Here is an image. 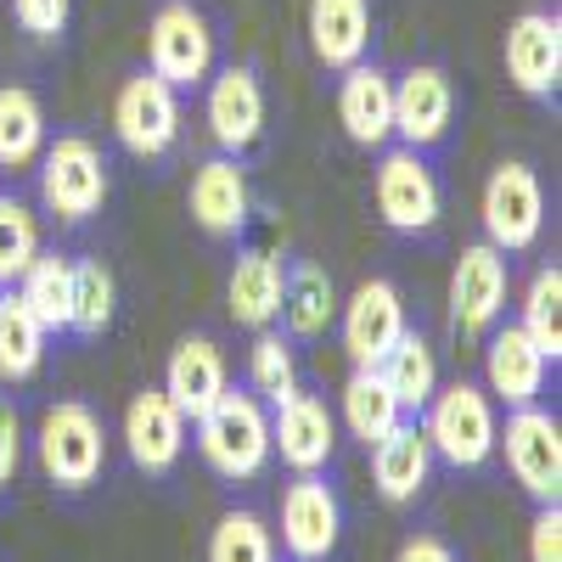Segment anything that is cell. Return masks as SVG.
Here are the masks:
<instances>
[{"instance_id": "obj_1", "label": "cell", "mask_w": 562, "mask_h": 562, "mask_svg": "<svg viewBox=\"0 0 562 562\" xmlns=\"http://www.w3.org/2000/svg\"><path fill=\"white\" fill-rule=\"evenodd\" d=\"M34 198L40 214L57 220L63 231L97 225L113 198V153L90 130H57L34 164Z\"/></svg>"}, {"instance_id": "obj_2", "label": "cell", "mask_w": 562, "mask_h": 562, "mask_svg": "<svg viewBox=\"0 0 562 562\" xmlns=\"http://www.w3.org/2000/svg\"><path fill=\"white\" fill-rule=\"evenodd\" d=\"M108 416L90 405V400H52L34 428V461H40V479L52 484V495L79 501L90 490H102L108 479Z\"/></svg>"}, {"instance_id": "obj_3", "label": "cell", "mask_w": 562, "mask_h": 562, "mask_svg": "<svg viewBox=\"0 0 562 562\" xmlns=\"http://www.w3.org/2000/svg\"><path fill=\"white\" fill-rule=\"evenodd\" d=\"M192 445H198V461L220 484H254L265 479V467L276 461L270 456V405L254 400L243 383H231L198 422H192Z\"/></svg>"}, {"instance_id": "obj_4", "label": "cell", "mask_w": 562, "mask_h": 562, "mask_svg": "<svg viewBox=\"0 0 562 562\" xmlns=\"http://www.w3.org/2000/svg\"><path fill=\"white\" fill-rule=\"evenodd\" d=\"M371 209H378L383 231L400 243H439L445 231V175L439 158H422L400 140L378 153V169H371Z\"/></svg>"}, {"instance_id": "obj_5", "label": "cell", "mask_w": 562, "mask_h": 562, "mask_svg": "<svg viewBox=\"0 0 562 562\" xmlns=\"http://www.w3.org/2000/svg\"><path fill=\"white\" fill-rule=\"evenodd\" d=\"M220 63H225V23L203 0H158L147 18V68L180 97H198Z\"/></svg>"}, {"instance_id": "obj_6", "label": "cell", "mask_w": 562, "mask_h": 562, "mask_svg": "<svg viewBox=\"0 0 562 562\" xmlns=\"http://www.w3.org/2000/svg\"><path fill=\"white\" fill-rule=\"evenodd\" d=\"M422 434L434 445V461L450 473H484L495 461V434H501V411L473 378H450L434 389V400L422 405Z\"/></svg>"}, {"instance_id": "obj_7", "label": "cell", "mask_w": 562, "mask_h": 562, "mask_svg": "<svg viewBox=\"0 0 562 562\" xmlns=\"http://www.w3.org/2000/svg\"><path fill=\"white\" fill-rule=\"evenodd\" d=\"M461 135V85L439 57L394 68V140L422 158H450Z\"/></svg>"}, {"instance_id": "obj_8", "label": "cell", "mask_w": 562, "mask_h": 562, "mask_svg": "<svg viewBox=\"0 0 562 562\" xmlns=\"http://www.w3.org/2000/svg\"><path fill=\"white\" fill-rule=\"evenodd\" d=\"M349 535V501L338 490V467L326 473H293L276 506V551L281 562H338Z\"/></svg>"}, {"instance_id": "obj_9", "label": "cell", "mask_w": 562, "mask_h": 562, "mask_svg": "<svg viewBox=\"0 0 562 562\" xmlns=\"http://www.w3.org/2000/svg\"><path fill=\"white\" fill-rule=\"evenodd\" d=\"M186 135V97L169 90L147 63H135L113 90V140L135 164H169Z\"/></svg>"}, {"instance_id": "obj_10", "label": "cell", "mask_w": 562, "mask_h": 562, "mask_svg": "<svg viewBox=\"0 0 562 562\" xmlns=\"http://www.w3.org/2000/svg\"><path fill=\"white\" fill-rule=\"evenodd\" d=\"M203 97V124H209V140L214 153L225 158H254L259 140H265V124H270V97H265V68L254 57H231L209 74V85L198 90Z\"/></svg>"}, {"instance_id": "obj_11", "label": "cell", "mask_w": 562, "mask_h": 562, "mask_svg": "<svg viewBox=\"0 0 562 562\" xmlns=\"http://www.w3.org/2000/svg\"><path fill=\"white\" fill-rule=\"evenodd\" d=\"M484 243H495L506 259H524L546 237V180L529 158H501L479 198Z\"/></svg>"}, {"instance_id": "obj_12", "label": "cell", "mask_w": 562, "mask_h": 562, "mask_svg": "<svg viewBox=\"0 0 562 562\" xmlns=\"http://www.w3.org/2000/svg\"><path fill=\"white\" fill-rule=\"evenodd\" d=\"M506 299H512V259L495 243H467L450 265V288H445V310H450V333L461 344H484L495 326L506 321Z\"/></svg>"}, {"instance_id": "obj_13", "label": "cell", "mask_w": 562, "mask_h": 562, "mask_svg": "<svg viewBox=\"0 0 562 562\" xmlns=\"http://www.w3.org/2000/svg\"><path fill=\"white\" fill-rule=\"evenodd\" d=\"M506 79L540 113L562 108V7H524L501 34Z\"/></svg>"}, {"instance_id": "obj_14", "label": "cell", "mask_w": 562, "mask_h": 562, "mask_svg": "<svg viewBox=\"0 0 562 562\" xmlns=\"http://www.w3.org/2000/svg\"><path fill=\"white\" fill-rule=\"evenodd\" d=\"M495 456L506 461L512 484L535 506L562 501V416L546 400L524 405V411H506L501 434H495Z\"/></svg>"}, {"instance_id": "obj_15", "label": "cell", "mask_w": 562, "mask_h": 562, "mask_svg": "<svg viewBox=\"0 0 562 562\" xmlns=\"http://www.w3.org/2000/svg\"><path fill=\"white\" fill-rule=\"evenodd\" d=\"M254 180H248V164L243 158H225V153H209L198 158L192 180H186V214L203 231L209 243H248V225H254Z\"/></svg>"}, {"instance_id": "obj_16", "label": "cell", "mask_w": 562, "mask_h": 562, "mask_svg": "<svg viewBox=\"0 0 562 562\" xmlns=\"http://www.w3.org/2000/svg\"><path fill=\"white\" fill-rule=\"evenodd\" d=\"M338 411L326 405L321 389L299 383L281 405H270V456L288 467V473H326L338 467Z\"/></svg>"}, {"instance_id": "obj_17", "label": "cell", "mask_w": 562, "mask_h": 562, "mask_svg": "<svg viewBox=\"0 0 562 562\" xmlns=\"http://www.w3.org/2000/svg\"><path fill=\"white\" fill-rule=\"evenodd\" d=\"M124 456L135 473L147 479H175L180 461H186V445H192V422L180 416V405L153 383V389H135L130 405H124Z\"/></svg>"}, {"instance_id": "obj_18", "label": "cell", "mask_w": 562, "mask_h": 562, "mask_svg": "<svg viewBox=\"0 0 562 562\" xmlns=\"http://www.w3.org/2000/svg\"><path fill=\"white\" fill-rule=\"evenodd\" d=\"M333 326H338V344H344L349 366H378V360L394 349V338L411 326L400 281L366 276L349 299H338V321H333Z\"/></svg>"}, {"instance_id": "obj_19", "label": "cell", "mask_w": 562, "mask_h": 562, "mask_svg": "<svg viewBox=\"0 0 562 562\" xmlns=\"http://www.w3.org/2000/svg\"><path fill=\"white\" fill-rule=\"evenodd\" d=\"M551 383H557V366L535 349V338L518 321H501L484 338V394L495 400V411L540 405Z\"/></svg>"}, {"instance_id": "obj_20", "label": "cell", "mask_w": 562, "mask_h": 562, "mask_svg": "<svg viewBox=\"0 0 562 562\" xmlns=\"http://www.w3.org/2000/svg\"><path fill=\"white\" fill-rule=\"evenodd\" d=\"M333 108H338V124L349 135V147L383 153L394 140V68L366 57V63L333 74Z\"/></svg>"}, {"instance_id": "obj_21", "label": "cell", "mask_w": 562, "mask_h": 562, "mask_svg": "<svg viewBox=\"0 0 562 562\" xmlns=\"http://www.w3.org/2000/svg\"><path fill=\"white\" fill-rule=\"evenodd\" d=\"M310 57L326 74H344L378 57V0H310L304 7Z\"/></svg>"}, {"instance_id": "obj_22", "label": "cell", "mask_w": 562, "mask_h": 562, "mask_svg": "<svg viewBox=\"0 0 562 562\" xmlns=\"http://www.w3.org/2000/svg\"><path fill=\"white\" fill-rule=\"evenodd\" d=\"M366 456H371V490H378L383 506L405 512V506H416V501H428L439 461H434V445H428V434H422L416 416H405L400 428L383 434Z\"/></svg>"}, {"instance_id": "obj_23", "label": "cell", "mask_w": 562, "mask_h": 562, "mask_svg": "<svg viewBox=\"0 0 562 562\" xmlns=\"http://www.w3.org/2000/svg\"><path fill=\"white\" fill-rule=\"evenodd\" d=\"M333 321H338L333 270L315 265L310 254H281V315H276V326L299 349H310L333 333Z\"/></svg>"}, {"instance_id": "obj_24", "label": "cell", "mask_w": 562, "mask_h": 562, "mask_svg": "<svg viewBox=\"0 0 562 562\" xmlns=\"http://www.w3.org/2000/svg\"><path fill=\"white\" fill-rule=\"evenodd\" d=\"M158 389L180 405L186 422H198V416L231 389V360H225L220 338H214V333H186V338L169 349V360H164V383H158Z\"/></svg>"}, {"instance_id": "obj_25", "label": "cell", "mask_w": 562, "mask_h": 562, "mask_svg": "<svg viewBox=\"0 0 562 562\" xmlns=\"http://www.w3.org/2000/svg\"><path fill=\"white\" fill-rule=\"evenodd\" d=\"M225 310L243 333H265L281 315V254L237 243V259L225 270Z\"/></svg>"}, {"instance_id": "obj_26", "label": "cell", "mask_w": 562, "mask_h": 562, "mask_svg": "<svg viewBox=\"0 0 562 562\" xmlns=\"http://www.w3.org/2000/svg\"><path fill=\"white\" fill-rule=\"evenodd\" d=\"M405 422V405L394 400V389L383 383V371L378 366H349V378H344V389H338V428L360 445V450H371L383 434H394Z\"/></svg>"}, {"instance_id": "obj_27", "label": "cell", "mask_w": 562, "mask_h": 562, "mask_svg": "<svg viewBox=\"0 0 562 562\" xmlns=\"http://www.w3.org/2000/svg\"><path fill=\"white\" fill-rule=\"evenodd\" d=\"M119 321V276L102 254H74V281H68V338L97 344Z\"/></svg>"}, {"instance_id": "obj_28", "label": "cell", "mask_w": 562, "mask_h": 562, "mask_svg": "<svg viewBox=\"0 0 562 562\" xmlns=\"http://www.w3.org/2000/svg\"><path fill=\"white\" fill-rule=\"evenodd\" d=\"M45 140H52V119L34 85H0V175H23L40 164Z\"/></svg>"}, {"instance_id": "obj_29", "label": "cell", "mask_w": 562, "mask_h": 562, "mask_svg": "<svg viewBox=\"0 0 562 562\" xmlns=\"http://www.w3.org/2000/svg\"><path fill=\"white\" fill-rule=\"evenodd\" d=\"M45 355H52V333L34 321V310L12 288H0V383L29 389L45 371Z\"/></svg>"}, {"instance_id": "obj_30", "label": "cell", "mask_w": 562, "mask_h": 562, "mask_svg": "<svg viewBox=\"0 0 562 562\" xmlns=\"http://www.w3.org/2000/svg\"><path fill=\"white\" fill-rule=\"evenodd\" d=\"M378 371H383V383L394 389V400L405 405V416H422V405H428L434 389L445 383L439 378V349H434V338L422 333V326H405V333L394 338V349L378 360Z\"/></svg>"}, {"instance_id": "obj_31", "label": "cell", "mask_w": 562, "mask_h": 562, "mask_svg": "<svg viewBox=\"0 0 562 562\" xmlns=\"http://www.w3.org/2000/svg\"><path fill=\"white\" fill-rule=\"evenodd\" d=\"M68 281H74V254L68 248H40L34 265L18 276V288H12L52 338H68Z\"/></svg>"}, {"instance_id": "obj_32", "label": "cell", "mask_w": 562, "mask_h": 562, "mask_svg": "<svg viewBox=\"0 0 562 562\" xmlns=\"http://www.w3.org/2000/svg\"><path fill=\"white\" fill-rule=\"evenodd\" d=\"M304 383L299 371V344L281 333V326H265V333H254L248 344V366H243V389L265 405H281L293 389Z\"/></svg>"}, {"instance_id": "obj_33", "label": "cell", "mask_w": 562, "mask_h": 562, "mask_svg": "<svg viewBox=\"0 0 562 562\" xmlns=\"http://www.w3.org/2000/svg\"><path fill=\"white\" fill-rule=\"evenodd\" d=\"M45 248V225L18 186H0V288H18V276Z\"/></svg>"}, {"instance_id": "obj_34", "label": "cell", "mask_w": 562, "mask_h": 562, "mask_svg": "<svg viewBox=\"0 0 562 562\" xmlns=\"http://www.w3.org/2000/svg\"><path fill=\"white\" fill-rule=\"evenodd\" d=\"M209 562H281L276 529L265 524V512L254 506H231L209 529Z\"/></svg>"}, {"instance_id": "obj_35", "label": "cell", "mask_w": 562, "mask_h": 562, "mask_svg": "<svg viewBox=\"0 0 562 562\" xmlns=\"http://www.w3.org/2000/svg\"><path fill=\"white\" fill-rule=\"evenodd\" d=\"M518 326L535 338V349L562 366V265H540L524 288V310H518Z\"/></svg>"}, {"instance_id": "obj_36", "label": "cell", "mask_w": 562, "mask_h": 562, "mask_svg": "<svg viewBox=\"0 0 562 562\" xmlns=\"http://www.w3.org/2000/svg\"><path fill=\"white\" fill-rule=\"evenodd\" d=\"M12 23L34 45H63L74 29V0H12Z\"/></svg>"}, {"instance_id": "obj_37", "label": "cell", "mask_w": 562, "mask_h": 562, "mask_svg": "<svg viewBox=\"0 0 562 562\" xmlns=\"http://www.w3.org/2000/svg\"><path fill=\"white\" fill-rule=\"evenodd\" d=\"M23 450H29V428H23V405L12 394H0V495H12L18 473H23Z\"/></svg>"}, {"instance_id": "obj_38", "label": "cell", "mask_w": 562, "mask_h": 562, "mask_svg": "<svg viewBox=\"0 0 562 562\" xmlns=\"http://www.w3.org/2000/svg\"><path fill=\"white\" fill-rule=\"evenodd\" d=\"M529 562H562V501L535 506V524H529Z\"/></svg>"}, {"instance_id": "obj_39", "label": "cell", "mask_w": 562, "mask_h": 562, "mask_svg": "<svg viewBox=\"0 0 562 562\" xmlns=\"http://www.w3.org/2000/svg\"><path fill=\"white\" fill-rule=\"evenodd\" d=\"M394 562H461V551L439 535V529H411L394 551Z\"/></svg>"}, {"instance_id": "obj_40", "label": "cell", "mask_w": 562, "mask_h": 562, "mask_svg": "<svg viewBox=\"0 0 562 562\" xmlns=\"http://www.w3.org/2000/svg\"><path fill=\"white\" fill-rule=\"evenodd\" d=\"M0 562H7V557H0Z\"/></svg>"}]
</instances>
